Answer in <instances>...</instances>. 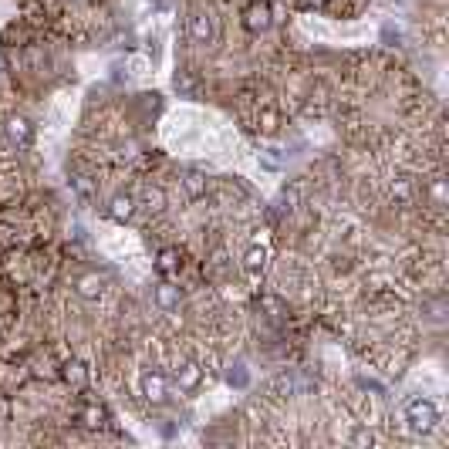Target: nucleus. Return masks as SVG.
<instances>
[{
	"instance_id": "nucleus-15",
	"label": "nucleus",
	"mask_w": 449,
	"mask_h": 449,
	"mask_svg": "<svg viewBox=\"0 0 449 449\" xmlns=\"http://www.w3.org/2000/svg\"><path fill=\"white\" fill-rule=\"evenodd\" d=\"M68 382H85V372H81V365H68Z\"/></svg>"
},
{
	"instance_id": "nucleus-13",
	"label": "nucleus",
	"mask_w": 449,
	"mask_h": 449,
	"mask_svg": "<svg viewBox=\"0 0 449 449\" xmlns=\"http://www.w3.org/2000/svg\"><path fill=\"white\" fill-rule=\"evenodd\" d=\"M81 419H85V426H102V409H85V412H81Z\"/></svg>"
},
{
	"instance_id": "nucleus-5",
	"label": "nucleus",
	"mask_w": 449,
	"mask_h": 449,
	"mask_svg": "<svg viewBox=\"0 0 449 449\" xmlns=\"http://www.w3.org/2000/svg\"><path fill=\"white\" fill-rule=\"evenodd\" d=\"M244 28L253 34L267 31V28H270V7H267V4H253L247 14H244Z\"/></svg>"
},
{
	"instance_id": "nucleus-11",
	"label": "nucleus",
	"mask_w": 449,
	"mask_h": 449,
	"mask_svg": "<svg viewBox=\"0 0 449 449\" xmlns=\"http://www.w3.org/2000/svg\"><path fill=\"white\" fill-rule=\"evenodd\" d=\"M244 263H247L250 274L263 270V263H267V250H263V247H250V250H247V261H244Z\"/></svg>"
},
{
	"instance_id": "nucleus-16",
	"label": "nucleus",
	"mask_w": 449,
	"mask_h": 449,
	"mask_svg": "<svg viewBox=\"0 0 449 449\" xmlns=\"http://www.w3.org/2000/svg\"><path fill=\"white\" fill-rule=\"evenodd\" d=\"M433 200H436V203H443V200H446V189H443V179H436V183H433Z\"/></svg>"
},
{
	"instance_id": "nucleus-2",
	"label": "nucleus",
	"mask_w": 449,
	"mask_h": 449,
	"mask_svg": "<svg viewBox=\"0 0 449 449\" xmlns=\"http://www.w3.org/2000/svg\"><path fill=\"white\" fill-rule=\"evenodd\" d=\"M139 388H142V395H145L152 405H162V402H166V395H169L166 375H159V372H145V375H142Z\"/></svg>"
},
{
	"instance_id": "nucleus-9",
	"label": "nucleus",
	"mask_w": 449,
	"mask_h": 449,
	"mask_svg": "<svg viewBox=\"0 0 449 449\" xmlns=\"http://www.w3.org/2000/svg\"><path fill=\"white\" fill-rule=\"evenodd\" d=\"M183 189H186L189 196L196 200L206 193V179H203V172H186V179H183Z\"/></svg>"
},
{
	"instance_id": "nucleus-7",
	"label": "nucleus",
	"mask_w": 449,
	"mask_h": 449,
	"mask_svg": "<svg viewBox=\"0 0 449 449\" xmlns=\"http://www.w3.org/2000/svg\"><path fill=\"white\" fill-rule=\"evenodd\" d=\"M155 304L162 311H176L179 308V287H172V284H159L155 287Z\"/></svg>"
},
{
	"instance_id": "nucleus-6",
	"label": "nucleus",
	"mask_w": 449,
	"mask_h": 449,
	"mask_svg": "<svg viewBox=\"0 0 449 449\" xmlns=\"http://www.w3.org/2000/svg\"><path fill=\"white\" fill-rule=\"evenodd\" d=\"M176 385L183 388V392H193V388L200 385V369H196L193 361L179 365V369H176Z\"/></svg>"
},
{
	"instance_id": "nucleus-10",
	"label": "nucleus",
	"mask_w": 449,
	"mask_h": 449,
	"mask_svg": "<svg viewBox=\"0 0 449 449\" xmlns=\"http://www.w3.org/2000/svg\"><path fill=\"white\" fill-rule=\"evenodd\" d=\"M132 213H136V203L128 200V196H115L112 200V217L115 220H128Z\"/></svg>"
},
{
	"instance_id": "nucleus-1",
	"label": "nucleus",
	"mask_w": 449,
	"mask_h": 449,
	"mask_svg": "<svg viewBox=\"0 0 449 449\" xmlns=\"http://www.w3.org/2000/svg\"><path fill=\"white\" fill-rule=\"evenodd\" d=\"M405 422H409V433L426 436L439 422V412H436V405L429 399H416V402L405 405Z\"/></svg>"
},
{
	"instance_id": "nucleus-14",
	"label": "nucleus",
	"mask_w": 449,
	"mask_h": 449,
	"mask_svg": "<svg viewBox=\"0 0 449 449\" xmlns=\"http://www.w3.org/2000/svg\"><path fill=\"white\" fill-rule=\"evenodd\" d=\"M352 443H355V446H372V433H369V429H355V433H352Z\"/></svg>"
},
{
	"instance_id": "nucleus-4",
	"label": "nucleus",
	"mask_w": 449,
	"mask_h": 449,
	"mask_svg": "<svg viewBox=\"0 0 449 449\" xmlns=\"http://www.w3.org/2000/svg\"><path fill=\"white\" fill-rule=\"evenodd\" d=\"M7 139L14 142V145H20V149H28L31 145V122L20 119V115L7 119Z\"/></svg>"
},
{
	"instance_id": "nucleus-3",
	"label": "nucleus",
	"mask_w": 449,
	"mask_h": 449,
	"mask_svg": "<svg viewBox=\"0 0 449 449\" xmlns=\"http://www.w3.org/2000/svg\"><path fill=\"white\" fill-rule=\"evenodd\" d=\"M189 37H193L196 44H210V41L217 37V24H213V17H210V14H193V20H189Z\"/></svg>"
},
{
	"instance_id": "nucleus-12",
	"label": "nucleus",
	"mask_w": 449,
	"mask_h": 449,
	"mask_svg": "<svg viewBox=\"0 0 449 449\" xmlns=\"http://www.w3.org/2000/svg\"><path fill=\"white\" fill-rule=\"evenodd\" d=\"M155 267H159L162 274H172V270H176V253H172V250H162V253H159V263H155Z\"/></svg>"
},
{
	"instance_id": "nucleus-8",
	"label": "nucleus",
	"mask_w": 449,
	"mask_h": 449,
	"mask_svg": "<svg viewBox=\"0 0 449 449\" xmlns=\"http://www.w3.org/2000/svg\"><path fill=\"white\" fill-rule=\"evenodd\" d=\"M78 294L85 297V301H95V297L102 294V277H95V274H85V277L78 280Z\"/></svg>"
}]
</instances>
